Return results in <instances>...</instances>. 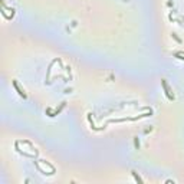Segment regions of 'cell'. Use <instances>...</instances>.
<instances>
[{
    "label": "cell",
    "instance_id": "obj_3",
    "mask_svg": "<svg viewBox=\"0 0 184 184\" xmlns=\"http://www.w3.org/2000/svg\"><path fill=\"white\" fill-rule=\"evenodd\" d=\"M174 56H176V58H178V59H184V55L181 53V52H176V53H174Z\"/></svg>",
    "mask_w": 184,
    "mask_h": 184
},
{
    "label": "cell",
    "instance_id": "obj_5",
    "mask_svg": "<svg viewBox=\"0 0 184 184\" xmlns=\"http://www.w3.org/2000/svg\"><path fill=\"white\" fill-rule=\"evenodd\" d=\"M173 37H174V39H176V40H177V42H178V43H181V39H178V37H177V35H176V33H173Z\"/></svg>",
    "mask_w": 184,
    "mask_h": 184
},
{
    "label": "cell",
    "instance_id": "obj_6",
    "mask_svg": "<svg viewBox=\"0 0 184 184\" xmlns=\"http://www.w3.org/2000/svg\"><path fill=\"white\" fill-rule=\"evenodd\" d=\"M135 147H137V148L140 147V142H138V138H135Z\"/></svg>",
    "mask_w": 184,
    "mask_h": 184
},
{
    "label": "cell",
    "instance_id": "obj_2",
    "mask_svg": "<svg viewBox=\"0 0 184 184\" xmlns=\"http://www.w3.org/2000/svg\"><path fill=\"white\" fill-rule=\"evenodd\" d=\"M12 84H13V86H15V89L17 91V93H19V95H20V96H22L23 99H26V98H27V95L25 93V91H22V89L19 88V84H17L16 79H13V81H12Z\"/></svg>",
    "mask_w": 184,
    "mask_h": 184
},
{
    "label": "cell",
    "instance_id": "obj_1",
    "mask_svg": "<svg viewBox=\"0 0 184 184\" xmlns=\"http://www.w3.org/2000/svg\"><path fill=\"white\" fill-rule=\"evenodd\" d=\"M161 85H163V88H164V92H166V96H167L170 101H174V96L170 93V88H168L167 85V81L166 79H161Z\"/></svg>",
    "mask_w": 184,
    "mask_h": 184
},
{
    "label": "cell",
    "instance_id": "obj_4",
    "mask_svg": "<svg viewBox=\"0 0 184 184\" xmlns=\"http://www.w3.org/2000/svg\"><path fill=\"white\" fill-rule=\"evenodd\" d=\"M132 176L135 177V180H137V181H140V183H142V180H141V178H140L138 176H137V173H135V171H132Z\"/></svg>",
    "mask_w": 184,
    "mask_h": 184
}]
</instances>
